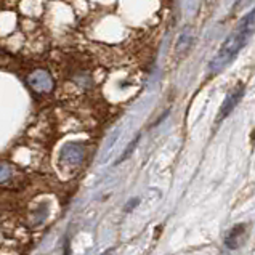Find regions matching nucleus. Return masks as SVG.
<instances>
[{
    "instance_id": "1",
    "label": "nucleus",
    "mask_w": 255,
    "mask_h": 255,
    "mask_svg": "<svg viewBox=\"0 0 255 255\" xmlns=\"http://www.w3.org/2000/svg\"><path fill=\"white\" fill-rule=\"evenodd\" d=\"M254 32H255V8L247 13L241 19V23L236 26L235 31L225 39L220 50H218V53L212 58V61H210L209 71L212 72V74L223 71L238 56V53L241 52L246 43L249 42Z\"/></svg>"
},
{
    "instance_id": "2",
    "label": "nucleus",
    "mask_w": 255,
    "mask_h": 255,
    "mask_svg": "<svg viewBox=\"0 0 255 255\" xmlns=\"http://www.w3.org/2000/svg\"><path fill=\"white\" fill-rule=\"evenodd\" d=\"M244 93H246V87H244V84H238V85L235 87V89H233V90L227 95V98H225L223 105H222V108H220V111H218L217 122H222L223 119H227V118H228V116L233 113V109H235V108L239 105V101L243 100Z\"/></svg>"
},
{
    "instance_id": "3",
    "label": "nucleus",
    "mask_w": 255,
    "mask_h": 255,
    "mask_svg": "<svg viewBox=\"0 0 255 255\" xmlns=\"http://www.w3.org/2000/svg\"><path fill=\"white\" fill-rule=\"evenodd\" d=\"M84 146L81 143H68L61 151V162L68 164L69 167L79 165L84 159Z\"/></svg>"
},
{
    "instance_id": "4",
    "label": "nucleus",
    "mask_w": 255,
    "mask_h": 255,
    "mask_svg": "<svg viewBox=\"0 0 255 255\" xmlns=\"http://www.w3.org/2000/svg\"><path fill=\"white\" fill-rule=\"evenodd\" d=\"M246 235H247L246 225H236V227H233L230 230L227 238H225V246H227L228 249H238V247H241V244L244 243Z\"/></svg>"
},
{
    "instance_id": "5",
    "label": "nucleus",
    "mask_w": 255,
    "mask_h": 255,
    "mask_svg": "<svg viewBox=\"0 0 255 255\" xmlns=\"http://www.w3.org/2000/svg\"><path fill=\"white\" fill-rule=\"evenodd\" d=\"M191 45H193V35H191V34H188V31H185L183 34L180 35V39H178L177 52L186 55V53L189 52V50H191Z\"/></svg>"
},
{
    "instance_id": "6",
    "label": "nucleus",
    "mask_w": 255,
    "mask_h": 255,
    "mask_svg": "<svg viewBox=\"0 0 255 255\" xmlns=\"http://www.w3.org/2000/svg\"><path fill=\"white\" fill-rule=\"evenodd\" d=\"M138 140H140V135H136L135 138H133V140H132V143H130L128 144V146L126 148V152H124V154H122V157L119 159V162H122V161H126V159L130 156V154H132V151L135 149V146H136V143H138Z\"/></svg>"
},
{
    "instance_id": "7",
    "label": "nucleus",
    "mask_w": 255,
    "mask_h": 255,
    "mask_svg": "<svg viewBox=\"0 0 255 255\" xmlns=\"http://www.w3.org/2000/svg\"><path fill=\"white\" fill-rule=\"evenodd\" d=\"M101 255H114V249H108V251H105Z\"/></svg>"
}]
</instances>
